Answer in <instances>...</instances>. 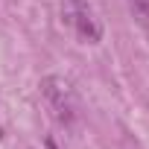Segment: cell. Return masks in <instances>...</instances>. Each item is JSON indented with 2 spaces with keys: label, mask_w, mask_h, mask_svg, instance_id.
I'll list each match as a JSON object with an SVG mask.
<instances>
[{
  "label": "cell",
  "mask_w": 149,
  "mask_h": 149,
  "mask_svg": "<svg viewBox=\"0 0 149 149\" xmlns=\"http://www.w3.org/2000/svg\"><path fill=\"white\" fill-rule=\"evenodd\" d=\"M41 97L47 102V108L53 111V117L61 126H73L79 117V97L73 91V85L64 76H44L41 79Z\"/></svg>",
  "instance_id": "1"
},
{
  "label": "cell",
  "mask_w": 149,
  "mask_h": 149,
  "mask_svg": "<svg viewBox=\"0 0 149 149\" xmlns=\"http://www.w3.org/2000/svg\"><path fill=\"white\" fill-rule=\"evenodd\" d=\"M61 21L73 29L82 44H100L102 41V24L94 15V6L88 0H64L61 3Z\"/></svg>",
  "instance_id": "2"
},
{
  "label": "cell",
  "mask_w": 149,
  "mask_h": 149,
  "mask_svg": "<svg viewBox=\"0 0 149 149\" xmlns=\"http://www.w3.org/2000/svg\"><path fill=\"white\" fill-rule=\"evenodd\" d=\"M129 9H132L134 21L149 32V0H129Z\"/></svg>",
  "instance_id": "3"
}]
</instances>
